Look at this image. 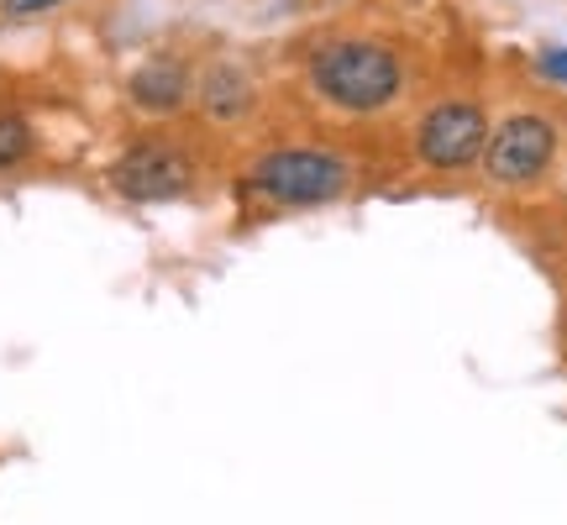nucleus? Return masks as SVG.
Segmentation results:
<instances>
[{
  "label": "nucleus",
  "instance_id": "obj_1",
  "mask_svg": "<svg viewBox=\"0 0 567 525\" xmlns=\"http://www.w3.org/2000/svg\"><path fill=\"white\" fill-rule=\"evenodd\" d=\"M305 74H310V90L326 105L347 111V116H379L384 105L400 101V84H405V69L394 59V48L373 38L321 42L305 63Z\"/></svg>",
  "mask_w": 567,
  "mask_h": 525
},
{
  "label": "nucleus",
  "instance_id": "obj_2",
  "mask_svg": "<svg viewBox=\"0 0 567 525\" xmlns=\"http://www.w3.org/2000/svg\"><path fill=\"white\" fill-rule=\"evenodd\" d=\"M352 168L326 147H274L247 168V195L274 210H316L347 195Z\"/></svg>",
  "mask_w": 567,
  "mask_h": 525
},
{
  "label": "nucleus",
  "instance_id": "obj_3",
  "mask_svg": "<svg viewBox=\"0 0 567 525\" xmlns=\"http://www.w3.org/2000/svg\"><path fill=\"white\" fill-rule=\"evenodd\" d=\"M488 116L478 101H436L415 122V158L431 174H463L484 158L488 147Z\"/></svg>",
  "mask_w": 567,
  "mask_h": 525
},
{
  "label": "nucleus",
  "instance_id": "obj_4",
  "mask_svg": "<svg viewBox=\"0 0 567 525\" xmlns=\"http://www.w3.org/2000/svg\"><path fill=\"white\" fill-rule=\"evenodd\" d=\"M484 174L488 184L499 189H526V184L547 179L551 163H557V126L536 111H520L488 132V147H484Z\"/></svg>",
  "mask_w": 567,
  "mask_h": 525
},
{
  "label": "nucleus",
  "instance_id": "obj_5",
  "mask_svg": "<svg viewBox=\"0 0 567 525\" xmlns=\"http://www.w3.org/2000/svg\"><path fill=\"white\" fill-rule=\"evenodd\" d=\"M195 184V158L174 142H137L111 163V189L132 205H168L189 195Z\"/></svg>",
  "mask_w": 567,
  "mask_h": 525
},
{
  "label": "nucleus",
  "instance_id": "obj_6",
  "mask_svg": "<svg viewBox=\"0 0 567 525\" xmlns=\"http://www.w3.org/2000/svg\"><path fill=\"white\" fill-rule=\"evenodd\" d=\"M126 95H132V105L147 111V116H174V111L189 101V69L174 59L142 63L137 74H132V84H126Z\"/></svg>",
  "mask_w": 567,
  "mask_h": 525
},
{
  "label": "nucleus",
  "instance_id": "obj_7",
  "mask_svg": "<svg viewBox=\"0 0 567 525\" xmlns=\"http://www.w3.org/2000/svg\"><path fill=\"white\" fill-rule=\"evenodd\" d=\"M200 105L210 122H237L252 111V80H247L237 63H216L200 80Z\"/></svg>",
  "mask_w": 567,
  "mask_h": 525
},
{
  "label": "nucleus",
  "instance_id": "obj_8",
  "mask_svg": "<svg viewBox=\"0 0 567 525\" xmlns=\"http://www.w3.org/2000/svg\"><path fill=\"white\" fill-rule=\"evenodd\" d=\"M32 147H38V137H32L27 116H11V111H6V116H0V174L32 158Z\"/></svg>",
  "mask_w": 567,
  "mask_h": 525
},
{
  "label": "nucleus",
  "instance_id": "obj_9",
  "mask_svg": "<svg viewBox=\"0 0 567 525\" xmlns=\"http://www.w3.org/2000/svg\"><path fill=\"white\" fill-rule=\"evenodd\" d=\"M536 69H542L547 80L567 84V48H542V53H536Z\"/></svg>",
  "mask_w": 567,
  "mask_h": 525
},
{
  "label": "nucleus",
  "instance_id": "obj_10",
  "mask_svg": "<svg viewBox=\"0 0 567 525\" xmlns=\"http://www.w3.org/2000/svg\"><path fill=\"white\" fill-rule=\"evenodd\" d=\"M53 6H63V0H0V11H6L11 21L42 17V11H53Z\"/></svg>",
  "mask_w": 567,
  "mask_h": 525
}]
</instances>
